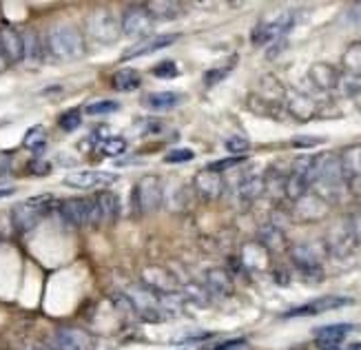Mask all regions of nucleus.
Segmentation results:
<instances>
[{
    "label": "nucleus",
    "instance_id": "f257e3e1",
    "mask_svg": "<svg viewBox=\"0 0 361 350\" xmlns=\"http://www.w3.org/2000/svg\"><path fill=\"white\" fill-rule=\"evenodd\" d=\"M45 45H47V51L56 60H78L86 51L80 29H75L71 25L51 27Z\"/></svg>",
    "mask_w": 361,
    "mask_h": 350
},
{
    "label": "nucleus",
    "instance_id": "f03ea898",
    "mask_svg": "<svg viewBox=\"0 0 361 350\" xmlns=\"http://www.w3.org/2000/svg\"><path fill=\"white\" fill-rule=\"evenodd\" d=\"M328 255V250L324 244L317 242H299L290 246V259L293 264L297 266L302 273V277L308 284H320L324 282V270H322V261Z\"/></svg>",
    "mask_w": 361,
    "mask_h": 350
},
{
    "label": "nucleus",
    "instance_id": "7ed1b4c3",
    "mask_svg": "<svg viewBox=\"0 0 361 350\" xmlns=\"http://www.w3.org/2000/svg\"><path fill=\"white\" fill-rule=\"evenodd\" d=\"M53 206H56V198L49 193L34 195V198L16 204L12 209V222L16 226V231H20V233L34 231V228L40 224L42 217L51 213Z\"/></svg>",
    "mask_w": 361,
    "mask_h": 350
},
{
    "label": "nucleus",
    "instance_id": "20e7f679",
    "mask_svg": "<svg viewBox=\"0 0 361 350\" xmlns=\"http://www.w3.org/2000/svg\"><path fill=\"white\" fill-rule=\"evenodd\" d=\"M127 300L133 306V313L138 317L147 322H162L167 317V311H164L162 300H160V293L151 291L145 284L140 286H131L127 293Z\"/></svg>",
    "mask_w": 361,
    "mask_h": 350
},
{
    "label": "nucleus",
    "instance_id": "39448f33",
    "mask_svg": "<svg viewBox=\"0 0 361 350\" xmlns=\"http://www.w3.org/2000/svg\"><path fill=\"white\" fill-rule=\"evenodd\" d=\"M122 27L118 25V18L109 12V9H93L86 18V31H89V36L100 42V45H113L120 38V31Z\"/></svg>",
    "mask_w": 361,
    "mask_h": 350
},
{
    "label": "nucleus",
    "instance_id": "423d86ee",
    "mask_svg": "<svg viewBox=\"0 0 361 350\" xmlns=\"http://www.w3.org/2000/svg\"><path fill=\"white\" fill-rule=\"evenodd\" d=\"M313 160H315V156H299L290 164V171H288V178H286V189H284V195H286L288 200L297 202L302 195L308 193Z\"/></svg>",
    "mask_w": 361,
    "mask_h": 350
},
{
    "label": "nucleus",
    "instance_id": "0eeeda50",
    "mask_svg": "<svg viewBox=\"0 0 361 350\" xmlns=\"http://www.w3.org/2000/svg\"><path fill=\"white\" fill-rule=\"evenodd\" d=\"M357 242H359V239H357L355 231H353V224H350V220H339V222H335L331 228H328L324 246L328 250V255L348 257L355 250Z\"/></svg>",
    "mask_w": 361,
    "mask_h": 350
},
{
    "label": "nucleus",
    "instance_id": "6e6552de",
    "mask_svg": "<svg viewBox=\"0 0 361 350\" xmlns=\"http://www.w3.org/2000/svg\"><path fill=\"white\" fill-rule=\"evenodd\" d=\"M162 204V182L158 175H142L133 187V209L138 213H153Z\"/></svg>",
    "mask_w": 361,
    "mask_h": 350
},
{
    "label": "nucleus",
    "instance_id": "1a4fd4ad",
    "mask_svg": "<svg viewBox=\"0 0 361 350\" xmlns=\"http://www.w3.org/2000/svg\"><path fill=\"white\" fill-rule=\"evenodd\" d=\"M295 12H279L268 20H261V23L253 29V45H266V42H277L281 36L295 25Z\"/></svg>",
    "mask_w": 361,
    "mask_h": 350
},
{
    "label": "nucleus",
    "instance_id": "9d476101",
    "mask_svg": "<svg viewBox=\"0 0 361 350\" xmlns=\"http://www.w3.org/2000/svg\"><path fill=\"white\" fill-rule=\"evenodd\" d=\"M153 16L149 14V9L145 5H133V7H127V12L122 14V34L129 38H136V40H145L149 38V34L153 31Z\"/></svg>",
    "mask_w": 361,
    "mask_h": 350
},
{
    "label": "nucleus",
    "instance_id": "9b49d317",
    "mask_svg": "<svg viewBox=\"0 0 361 350\" xmlns=\"http://www.w3.org/2000/svg\"><path fill=\"white\" fill-rule=\"evenodd\" d=\"M353 300L350 297H342V295H324V297H317L308 304L295 306L288 313H284V317H313V315H322V313H331L337 308H344V306H350Z\"/></svg>",
    "mask_w": 361,
    "mask_h": 350
},
{
    "label": "nucleus",
    "instance_id": "f8f14e48",
    "mask_svg": "<svg viewBox=\"0 0 361 350\" xmlns=\"http://www.w3.org/2000/svg\"><path fill=\"white\" fill-rule=\"evenodd\" d=\"M339 164H342L346 187L355 195H361V145L348 147L339 153Z\"/></svg>",
    "mask_w": 361,
    "mask_h": 350
},
{
    "label": "nucleus",
    "instance_id": "ddd939ff",
    "mask_svg": "<svg viewBox=\"0 0 361 350\" xmlns=\"http://www.w3.org/2000/svg\"><path fill=\"white\" fill-rule=\"evenodd\" d=\"M60 217L71 226H84L91 224V213H93V200L91 198H69L62 200L60 206Z\"/></svg>",
    "mask_w": 361,
    "mask_h": 350
},
{
    "label": "nucleus",
    "instance_id": "4468645a",
    "mask_svg": "<svg viewBox=\"0 0 361 350\" xmlns=\"http://www.w3.org/2000/svg\"><path fill=\"white\" fill-rule=\"evenodd\" d=\"M295 220L299 222H320L328 215V202L324 198H320L317 193H306L302 198L295 202V209H293Z\"/></svg>",
    "mask_w": 361,
    "mask_h": 350
},
{
    "label": "nucleus",
    "instance_id": "2eb2a0df",
    "mask_svg": "<svg viewBox=\"0 0 361 350\" xmlns=\"http://www.w3.org/2000/svg\"><path fill=\"white\" fill-rule=\"evenodd\" d=\"M91 224H113L120 215V198L111 191H100L93 195Z\"/></svg>",
    "mask_w": 361,
    "mask_h": 350
},
{
    "label": "nucleus",
    "instance_id": "dca6fc26",
    "mask_svg": "<svg viewBox=\"0 0 361 350\" xmlns=\"http://www.w3.org/2000/svg\"><path fill=\"white\" fill-rule=\"evenodd\" d=\"M115 180L118 175L109 171H73L64 178V184L71 189H107Z\"/></svg>",
    "mask_w": 361,
    "mask_h": 350
},
{
    "label": "nucleus",
    "instance_id": "f3484780",
    "mask_svg": "<svg viewBox=\"0 0 361 350\" xmlns=\"http://www.w3.org/2000/svg\"><path fill=\"white\" fill-rule=\"evenodd\" d=\"M51 350H91V335L82 328H60L53 335Z\"/></svg>",
    "mask_w": 361,
    "mask_h": 350
},
{
    "label": "nucleus",
    "instance_id": "a211bd4d",
    "mask_svg": "<svg viewBox=\"0 0 361 350\" xmlns=\"http://www.w3.org/2000/svg\"><path fill=\"white\" fill-rule=\"evenodd\" d=\"M193 189L200 193V198L206 200V202H213L222 195L224 191V178L222 173H215V171H209V169H202L195 173L193 178Z\"/></svg>",
    "mask_w": 361,
    "mask_h": 350
},
{
    "label": "nucleus",
    "instance_id": "6ab92c4d",
    "mask_svg": "<svg viewBox=\"0 0 361 350\" xmlns=\"http://www.w3.org/2000/svg\"><path fill=\"white\" fill-rule=\"evenodd\" d=\"M180 36L178 34H167V36H151V38H145L138 45H133L131 49L124 51V60H131V58H142V56H149V53H156V51H162L171 47L175 40Z\"/></svg>",
    "mask_w": 361,
    "mask_h": 350
},
{
    "label": "nucleus",
    "instance_id": "aec40b11",
    "mask_svg": "<svg viewBox=\"0 0 361 350\" xmlns=\"http://www.w3.org/2000/svg\"><path fill=\"white\" fill-rule=\"evenodd\" d=\"M0 47H3L9 64L23 62V34L20 31H16L9 25L0 27Z\"/></svg>",
    "mask_w": 361,
    "mask_h": 350
},
{
    "label": "nucleus",
    "instance_id": "412c9836",
    "mask_svg": "<svg viewBox=\"0 0 361 350\" xmlns=\"http://www.w3.org/2000/svg\"><path fill=\"white\" fill-rule=\"evenodd\" d=\"M308 78L311 82L322 91H333L339 86V80H342V73H339L333 64H326V62H317L308 69Z\"/></svg>",
    "mask_w": 361,
    "mask_h": 350
},
{
    "label": "nucleus",
    "instance_id": "4be33fe9",
    "mask_svg": "<svg viewBox=\"0 0 361 350\" xmlns=\"http://www.w3.org/2000/svg\"><path fill=\"white\" fill-rule=\"evenodd\" d=\"M206 293L215 295V297H231L233 275L226 268H211L206 273Z\"/></svg>",
    "mask_w": 361,
    "mask_h": 350
},
{
    "label": "nucleus",
    "instance_id": "5701e85b",
    "mask_svg": "<svg viewBox=\"0 0 361 350\" xmlns=\"http://www.w3.org/2000/svg\"><path fill=\"white\" fill-rule=\"evenodd\" d=\"M286 109L293 118L302 120V122H308V120H313L317 116V104L313 102V98L297 93V91L286 98Z\"/></svg>",
    "mask_w": 361,
    "mask_h": 350
},
{
    "label": "nucleus",
    "instance_id": "b1692460",
    "mask_svg": "<svg viewBox=\"0 0 361 350\" xmlns=\"http://www.w3.org/2000/svg\"><path fill=\"white\" fill-rule=\"evenodd\" d=\"M45 45H42L40 40V34L36 29H27L23 34V60L27 64H34V67H38V64L42 62V58H45Z\"/></svg>",
    "mask_w": 361,
    "mask_h": 350
},
{
    "label": "nucleus",
    "instance_id": "393cba45",
    "mask_svg": "<svg viewBox=\"0 0 361 350\" xmlns=\"http://www.w3.org/2000/svg\"><path fill=\"white\" fill-rule=\"evenodd\" d=\"M184 100V95L178 91H153L142 98V104L151 111H169V109L178 107Z\"/></svg>",
    "mask_w": 361,
    "mask_h": 350
},
{
    "label": "nucleus",
    "instance_id": "a878e982",
    "mask_svg": "<svg viewBox=\"0 0 361 350\" xmlns=\"http://www.w3.org/2000/svg\"><path fill=\"white\" fill-rule=\"evenodd\" d=\"M259 244L264 246L268 253H281L286 248V235H284V228L275 224H264L259 228Z\"/></svg>",
    "mask_w": 361,
    "mask_h": 350
},
{
    "label": "nucleus",
    "instance_id": "bb28decb",
    "mask_svg": "<svg viewBox=\"0 0 361 350\" xmlns=\"http://www.w3.org/2000/svg\"><path fill=\"white\" fill-rule=\"evenodd\" d=\"M257 98H261L264 102L277 107L286 100V91H284V86L279 84L277 78H272V75H264V78L259 80V89L255 93Z\"/></svg>",
    "mask_w": 361,
    "mask_h": 350
},
{
    "label": "nucleus",
    "instance_id": "cd10ccee",
    "mask_svg": "<svg viewBox=\"0 0 361 350\" xmlns=\"http://www.w3.org/2000/svg\"><path fill=\"white\" fill-rule=\"evenodd\" d=\"M355 326L353 324H331V326H324V328H317V344H333L339 346L348 337V333H353Z\"/></svg>",
    "mask_w": 361,
    "mask_h": 350
},
{
    "label": "nucleus",
    "instance_id": "c85d7f7f",
    "mask_svg": "<svg viewBox=\"0 0 361 350\" xmlns=\"http://www.w3.org/2000/svg\"><path fill=\"white\" fill-rule=\"evenodd\" d=\"M149 14L153 16V20H178L184 9L180 3H171V0H156L149 7Z\"/></svg>",
    "mask_w": 361,
    "mask_h": 350
},
{
    "label": "nucleus",
    "instance_id": "c756f323",
    "mask_svg": "<svg viewBox=\"0 0 361 350\" xmlns=\"http://www.w3.org/2000/svg\"><path fill=\"white\" fill-rule=\"evenodd\" d=\"M140 84H142V75L136 69H120L113 75V89L115 91L129 93V91L140 89Z\"/></svg>",
    "mask_w": 361,
    "mask_h": 350
},
{
    "label": "nucleus",
    "instance_id": "7c9ffc66",
    "mask_svg": "<svg viewBox=\"0 0 361 350\" xmlns=\"http://www.w3.org/2000/svg\"><path fill=\"white\" fill-rule=\"evenodd\" d=\"M242 264L248 266V268H266V264H268V250L261 246L259 242L244 246Z\"/></svg>",
    "mask_w": 361,
    "mask_h": 350
},
{
    "label": "nucleus",
    "instance_id": "2f4dec72",
    "mask_svg": "<svg viewBox=\"0 0 361 350\" xmlns=\"http://www.w3.org/2000/svg\"><path fill=\"white\" fill-rule=\"evenodd\" d=\"M261 193H264V175H250V178H244L242 184H239V198L244 202L257 200Z\"/></svg>",
    "mask_w": 361,
    "mask_h": 350
},
{
    "label": "nucleus",
    "instance_id": "473e14b6",
    "mask_svg": "<svg viewBox=\"0 0 361 350\" xmlns=\"http://www.w3.org/2000/svg\"><path fill=\"white\" fill-rule=\"evenodd\" d=\"M342 64L350 75H361V42H353L342 56Z\"/></svg>",
    "mask_w": 361,
    "mask_h": 350
},
{
    "label": "nucleus",
    "instance_id": "72a5a7b5",
    "mask_svg": "<svg viewBox=\"0 0 361 350\" xmlns=\"http://www.w3.org/2000/svg\"><path fill=\"white\" fill-rule=\"evenodd\" d=\"M45 145H47V129L42 125L31 127L23 138V147L31 149V151H42V147Z\"/></svg>",
    "mask_w": 361,
    "mask_h": 350
},
{
    "label": "nucleus",
    "instance_id": "f704fd0d",
    "mask_svg": "<svg viewBox=\"0 0 361 350\" xmlns=\"http://www.w3.org/2000/svg\"><path fill=\"white\" fill-rule=\"evenodd\" d=\"M98 151L104 153L109 158H118L127 151V140L124 138H104L100 145H98Z\"/></svg>",
    "mask_w": 361,
    "mask_h": 350
},
{
    "label": "nucleus",
    "instance_id": "c9c22d12",
    "mask_svg": "<svg viewBox=\"0 0 361 350\" xmlns=\"http://www.w3.org/2000/svg\"><path fill=\"white\" fill-rule=\"evenodd\" d=\"M58 125H60L62 131L71 133V131H75V129L82 125V111H80V109H69V111H64L58 118Z\"/></svg>",
    "mask_w": 361,
    "mask_h": 350
},
{
    "label": "nucleus",
    "instance_id": "e433bc0d",
    "mask_svg": "<svg viewBox=\"0 0 361 350\" xmlns=\"http://www.w3.org/2000/svg\"><path fill=\"white\" fill-rule=\"evenodd\" d=\"M120 109V104L115 100H95L91 104H86L84 111L89 113V116H109V113H115Z\"/></svg>",
    "mask_w": 361,
    "mask_h": 350
},
{
    "label": "nucleus",
    "instance_id": "4c0bfd02",
    "mask_svg": "<svg viewBox=\"0 0 361 350\" xmlns=\"http://www.w3.org/2000/svg\"><path fill=\"white\" fill-rule=\"evenodd\" d=\"M224 147L228 153H233V156H246V151L250 149V142L244 136H231L224 142Z\"/></svg>",
    "mask_w": 361,
    "mask_h": 350
},
{
    "label": "nucleus",
    "instance_id": "58836bf2",
    "mask_svg": "<svg viewBox=\"0 0 361 350\" xmlns=\"http://www.w3.org/2000/svg\"><path fill=\"white\" fill-rule=\"evenodd\" d=\"M242 162H246V156H233V158H224V160H217L213 164H209V171H215V173H222V171H228V169H235L239 167Z\"/></svg>",
    "mask_w": 361,
    "mask_h": 350
},
{
    "label": "nucleus",
    "instance_id": "ea45409f",
    "mask_svg": "<svg viewBox=\"0 0 361 350\" xmlns=\"http://www.w3.org/2000/svg\"><path fill=\"white\" fill-rule=\"evenodd\" d=\"M195 158V153L191 149H173L164 156V162L167 164H180V162H191Z\"/></svg>",
    "mask_w": 361,
    "mask_h": 350
},
{
    "label": "nucleus",
    "instance_id": "a19ab883",
    "mask_svg": "<svg viewBox=\"0 0 361 350\" xmlns=\"http://www.w3.org/2000/svg\"><path fill=\"white\" fill-rule=\"evenodd\" d=\"M180 73L178 64L167 60V62H160L156 69H153V75H158V78H175V75Z\"/></svg>",
    "mask_w": 361,
    "mask_h": 350
},
{
    "label": "nucleus",
    "instance_id": "79ce46f5",
    "mask_svg": "<svg viewBox=\"0 0 361 350\" xmlns=\"http://www.w3.org/2000/svg\"><path fill=\"white\" fill-rule=\"evenodd\" d=\"M233 69V64H228V67H222V69H211V71H206L204 73V84L206 86H213L217 82H222L226 78V73Z\"/></svg>",
    "mask_w": 361,
    "mask_h": 350
},
{
    "label": "nucleus",
    "instance_id": "37998d69",
    "mask_svg": "<svg viewBox=\"0 0 361 350\" xmlns=\"http://www.w3.org/2000/svg\"><path fill=\"white\" fill-rule=\"evenodd\" d=\"M29 171L34 173V175H49L51 173V167H49L47 162L34 160V162H29Z\"/></svg>",
    "mask_w": 361,
    "mask_h": 350
},
{
    "label": "nucleus",
    "instance_id": "c03bdc74",
    "mask_svg": "<svg viewBox=\"0 0 361 350\" xmlns=\"http://www.w3.org/2000/svg\"><path fill=\"white\" fill-rule=\"evenodd\" d=\"M213 337V333H189L180 339H175V344H187V342H202V339H209Z\"/></svg>",
    "mask_w": 361,
    "mask_h": 350
},
{
    "label": "nucleus",
    "instance_id": "a18cd8bd",
    "mask_svg": "<svg viewBox=\"0 0 361 350\" xmlns=\"http://www.w3.org/2000/svg\"><path fill=\"white\" fill-rule=\"evenodd\" d=\"M320 138H295L293 140V147H297V149H308V147H317L320 145Z\"/></svg>",
    "mask_w": 361,
    "mask_h": 350
},
{
    "label": "nucleus",
    "instance_id": "49530a36",
    "mask_svg": "<svg viewBox=\"0 0 361 350\" xmlns=\"http://www.w3.org/2000/svg\"><path fill=\"white\" fill-rule=\"evenodd\" d=\"M348 20H353L355 25H361V3L348 7Z\"/></svg>",
    "mask_w": 361,
    "mask_h": 350
},
{
    "label": "nucleus",
    "instance_id": "de8ad7c7",
    "mask_svg": "<svg viewBox=\"0 0 361 350\" xmlns=\"http://www.w3.org/2000/svg\"><path fill=\"white\" fill-rule=\"evenodd\" d=\"M244 344H246L244 339H231V342H224V344L215 346V348H211V350H237V348H242Z\"/></svg>",
    "mask_w": 361,
    "mask_h": 350
},
{
    "label": "nucleus",
    "instance_id": "09e8293b",
    "mask_svg": "<svg viewBox=\"0 0 361 350\" xmlns=\"http://www.w3.org/2000/svg\"><path fill=\"white\" fill-rule=\"evenodd\" d=\"M348 220H350V224H353V231H355L357 239H361V209L355 215H350Z\"/></svg>",
    "mask_w": 361,
    "mask_h": 350
},
{
    "label": "nucleus",
    "instance_id": "8fccbe9b",
    "mask_svg": "<svg viewBox=\"0 0 361 350\" xmlns=\"http://www.w3.org/2000/svg\"><path fill=\"white\" fill-rule=\"evenodd\" d=\"M14 193H16L14 187H0V200H3V198H9V195H14Z\"/></svg>",
    "mask_w": 361,
    "mask_h": 350
},
{
    "label": "nucleus",
    "instance_id": "3c124183",
    "mask_svg": "<svg viewBox=\"0 0 361 350\" xmlns=\"http://www.w3.org/2000/svg\"><path fill=\"white\" fill-rule=\"evenodd\" d=\"M7 58H5V51H3V47H0V71H5L7 69Z\"/></svg>",
    "mask_w": 361,
    "mask_h": 350
},
{
    "label": "nucleus",
    "instance_id": "603ef678",
    "mask_svg": "<svg viewBox=\"0 0 361 350\" xmlns=\"http://www.w3.org/2000/svg\"><path fill=\"white\" fill-rule=\"evenodd\" d=\"M353 100H355V104H357V109H359V111H361V89L353 95Z\"/></svg>",
    "mask_w": 361,
    "mask_h": 350
},
{
    "label": "nucleus",
    "instance_id": "864d4df0",
    "mask_svg": "<svg viewBox=\"0 0 361 350\" xmlns=\"http://www.w3.org/2000/svg\"><path fill=\"white\" fill-rule=\"evenodd\" d=\"M344 350H361V342H359V344H350V346L344 348Z\"/></svg>",
    "mask_w": 361,
    "mask_h": 350
}]
</instances>
